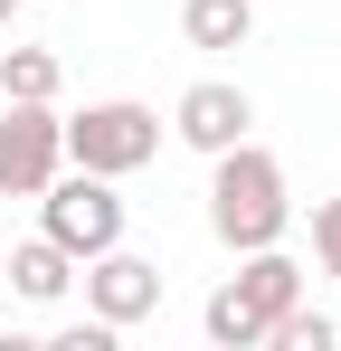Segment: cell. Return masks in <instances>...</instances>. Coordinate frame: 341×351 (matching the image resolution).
Wrapping results in <instances>:
<instances>
[{"instance_id": "cell-2", "label": "cell", "mask_w": 341, "mask_h": 351, "mask_svg": "<svg viewBox=\"0 0 341 351\" xmlns=\"http://www.w3.org/2000/svg\"><path fill=\"white\" fill-rule=\"evenodd\" d=\"M284 304H303V266H294L284 247H247L237 276L199 304V332H209L218 351H256V342H266V323H275Z\"/></svg>"}, {"instance_id": "cell-14", "label": "cell", "mask_w": 341, "mask_h": 351, "mask_svg": "<svg viewBox=\"0 0 341 351\" xmlns=\"http://www.w3.org/2000/svg\"><path fill=\"white\" fill-rule=\"evenodd\" d=\"M0 266H10V247H0Z\"/></svg>"}, {"instance_id": "cell-8", "label": "cell", "mask_w": 341, "mask_h": 351, "mask_svg": "<svg viewBox=\"0 0 341 351\" xmlns=\"http://www.w3.org/2000/svg\"><path fill=\"white\" fill-rule=\"evenodd\" d=\"M0 285L19 294V304H66V294H76V256H66L57 237H29V247H10Z\"/></svg>"}, {"instance_id": "cell-12", "label": "cell", "mask_w": 341, "mask_h": 351, "mask_svg": "<svg viewBox=\"0 0 341 351\" xmlns=\"http://www.w3.org/2000/svg\"><path fill=\"white\" fill-rule=\"evenodd\" d=\"M313 256H323V276L341 285V199H323V209H313Z\"/></svg>"}, {"instance_id": "cell-9", "label": "cell", "mask_w": 341, "mask_h": 351, "mask_svg": "<svg viewBox=\"0 0 341 351\" xmlns=\"http://www.w3.org/2000/svg\"><path fill=\"white\" fill-rule=\"evenodd\" d=\"M180 38L209 48V58L247 48V38H256V0H180Z\"/></svg>"}, {"instance_id": "cell-1", "label": "cell", "mask_w": 341, "mask_h": 351, "mask_svg": "<svg viewBox=\"0 0 341 351\" xmlns=\"http://www.w3.org/2000/svg\"><path fill=\"white\" fill-rule=\"evenodd\" d=\"M294 228V190H284V162L247 133V143H227L209 152V237H218L227 256H247V247H284Z\"/></svg>"}, {"instance_id": "cell-11", "label": "cell", "mask_w": 341, "mask_h": 351, "mask_svg": "<svg viewBox=\"0 0 341 351\" xmlns=\"http://www.w3.org/2000/svg\"><path fill=\"white\" fill-rule=\"evenodd\" d=\"M266 342H275V351H332L341 323H332V313H313V304H284L275 323H266Z\"/></svg>"}, {"instance_id": "cell-4", "label": "cell", "mask_w": 341, "mask_h": 351, "mask_svg": "<svg viewBox=\"0 0 341 351\" xmlns=\"http://www.w3.org/2000/svg\"><path fill=\"white\" fill-rule=\"evenodd\" d=\"M38 237H57L76 266L105 256L114 237H123V190H114L105 171H76V162H66V171L38 190Z\"/></svg>"}, {"instance_id": "cell-10", "label": "cell", "mask_w": 341, "mask_h": 351, "mask_svg": "<svg viewBox=\"0 0 341 351\" xmlns=\"http://www.w3.org/2000/svg\"><path fill=\"white\" fill-rule=\"evenodd\" d=\"M57 86H66V58H57V48H0V95L57 105Z\"/></svg>"}, {"instance_id": "cell-13", "label": "cell", "mask_w": 341, "mask_h": 351, "mask_svg": "<svg viewBox=\"0 0 341 351\" xmlns=\"http://www.w3.org/2000/svg\"><path fill=\"white\" fill-rule=\"evenodd\" d=\"M19 10H29V0H0V38H10V29H19Z\"/></svg>"}, {"instance_id": "cell-7", "label": "cell", "mask_w": 341, "mask_h": 351, "mask_svg": "<svg viewBox=\"0 0 341 351\" xmlns=\"http://www.w3.org/2000/svg\"><path fill=\"white\" fill-rule=\"evenodd\" d=\"M170 133L209 162V152H227V143H247V133H256V95H247V86H227V76H199V86H180Z\"/></svg>"}, {"instance_id": "cell-5", "label": "cell", "mask_w": 341, "mask_h": 351, "mask_svg": "<svg viewBox=\"0 0 341 351\" xmlns=\"http://www.w3.org/2000/svg\"><path fill=\"white\" fill-rule=\"evenodd\" d=\"M57 171H66V114L0 95V199H38Z\"/></svg>"}, {"instance_id": "cell-3", "label": "cell", "mask_w": 341, "mask_h": 351, "mask_svg": "<svg viewBox=\"0 0 341 351\" xmlns=\"http://www.w3.org/2000/svg\"><path fill=\"white\" fill-rule=\"evenodd\" d=\"M66 162L76 171H105V180H133L142 162H162V114L133 105V95H105V105L66 114Z\"/></svg>"}, {"instance_id": "cell-6", "label": "cell", "mask_w": 341, "mask_h": 351, "mask_svg": "<svg viewBox=\"0 0 341 351\" xmlns=\"http://www.w3.org/2000/svg\"><path fill=\"white\" fill-rule=\"evenodd\" d=\"M76 285H86V313H105L114 332H133V323H152V313H162V266H152V256H133L123 237H114L105 256H86V266H76Z\"/></svg>"}]
</instances>
